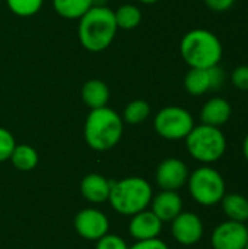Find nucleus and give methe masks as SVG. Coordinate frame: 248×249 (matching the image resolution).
<instances>
[{
    "instance_id": "obj_32",
    "label": "nucleus",
    "mask_w": 248,
    "mask_h": 249,
    "mask_svg": "<svg viewBox=\"0 0 248 249\" xmlns=\"http://www.w3.org/2000/svg\"><path fill=\"white\" fill-rule=\"evenodd\" d=\"M244 249H248V242H247V245H246V248H244Z\"/></svg>"
},
{
    "instance_id": "obj_20",
    "label": "nucleus",
    "mask_w": 248,
    "mask_h": 249,
    "mask_svg": "<svg viewBox=\"0 0 248 249\" xmlns=\"http://www.w3.org/2000/svg\"><path fill=\"white\" fill-rule=\"evenodd\" d=\"M10 160L16 169L31 171L38 163V153L29 144H16L10 155Z\"/></svg>"
},
{
    "instance_id": "obj_3",
    "label": "nucleus",
    "mask_w": 248,
    "mask_h": 249,
    "mask_svg": "<svg viewBox=\"0 0 248 249\" xmlns=\"http://www.w3.org/2000/svg\"><path fill=\"white\" fill-rule=\"evenodd\" d=\"M83 136L91 149L110 150L123 136V118L108 107L91 109L85 121Z\"/></svg>"
},
{
    "instance_id": "obj_17",
    "label": "nucleus",
    "mask_w": 248,
    "mask_h": 249,
    "mask_svg": "<svg viewBox=\"0 0 248 249\" xmlns=\"http://www.w3.org/2000/svg\"><path fill=\"white\" fill-rule=\"evenodd\" d=\"M80 95H82V101L91 109H96V108L107 107V104L110 101V89H108L107 83H104L99 79H91V80H88L82 86Z\"/></svg>"
},
{
    "instance_id": "obj_24",
    "label": "nucleus",
    "mask_w": 248,
    "mask_h": 249,
    "mask_svg": "<svg viewBox=\"0 0 248 249\" xmlns=\"http://www.w3.org/2000/svg\"><path fill=\"white\" fill-rule=\"evenodd\" d=\"M15 146H16V142H15L13 134L9 130L0 127V162L10 159V155Z\"/></svg>"
},
{
    "instance_id": "obj_6",
    "label": "nucleus",
    "mask_w": 248,
    "mask_h": 249,
    "mask_svg": "<svg viewBox=\"0 0 248 249\" xmlns=\"http://www.w3.org/2000/svg\"><path fill=\"white\" fill-rule=\"evenodd\" d=\"M187 184L193 200L205 207L219 204L227 194L224 177L209 165L200 166L194 172H191Z\"/></svg>"
},
{
    "instance_id": "obj_19",
    "label": "nucleus",
    "mask_w": 248,
    "mask_h": 249,
    "mask_svg": "<svg viewBox=\"0 0 248 249\" xmlns=\"http://www.w3.org/2000/svg\"><path fill=\"white\" fill-rule=\"evenodd\" d=\"M94 4L95 0H53L56 13L64 19H80Z\"/></svg>"
},
{
    "instance_id": "obj_14",
    "label": "nucleus",
    "mask_w": 248,
    "mask_h": 249,
    "mask_svg": "<svg viewBox=\"0 0 248 249\" xmlns=\"http://www.w3.org/2000/svg\"><path fill=\"white\" fill-rule=\"evenodd\" d=\"M152 213L164 223L172 222L183 212V200L177 191L162 190L151 201Z\"/></svg>"
},
{
    "instance_id": "obj_11",
    "label": "nucleus",
    "mask_w": 248,
    "mask_h": 249,
    "mask_svg": "<svg viewBox=\"0 0 248 249\" xmlns=\"http://www.w3.org/2000/svg\"><path fill=\"white\" fill-rule=\"evenodd\" d=\"M190 172L187 165L177 158H168L156 168V182L162 190L177 191L189 181Z\"/></svg>"
},
{
    "instance_id": "obj_9",
    "label": "nucleus",
    "mask_w": 248,
    "mask_h": 249,
    "mask_svg": "<svg viewBox=\"0 0 248 249\" xmlns=\"http://www.w3.org/2000/svg\"><path fill=\"white\" fill-rule=\"evenodd\" d=\"M248 242V231L246 223L225 220L218 225L210 238L213 249H244Z\"/></svg>"
},
{
    "instance_id": "obj_7",
    "label": "nucleus",
    "mask_w": 248,
    "mask_h": 249,
    "mask_svg": "<svg viewBox=\"0 0 248 249\" xmlns=\"http://www.w3.org/2000/svg\"><path fill=\"white\" fill-rule=\"evenodd\" d=\"M153 127L165 140H184L194 127V120L186 108L170 105L158 111L153 120Z\"/></svg>"
},
{
    "instance_id": "obj_23",
    "label": "nucleus",
    "mask_w": 248,
    "mask_h": 249,
    "mask_svg": "<svg viewBox=\"0 0 248 249\" xmlns=\"http://www.w3.org/2000/svg\"><path fill=\"white\" fill-rule=\"evenodd\" d=\"M6 3L10 12H13L16 16L29 18L39 12L44 0H6Z\"/></svg>"
},
{
    "instance_id": "obj_21",
    "label": "nucleus",
    "mask_w": 248,
    "mask_h": 249,
    "mask_svg": "<svg viewBox=\"0 0 248 249\" xmlns=\"http://www.w3.org/2000/svg\"><path fill=\"white\" fill-rule=\"evenodd\" d=\"M114 18H115L117 28L129 31V29H134L136 26H139L142 20V12L137 6L126 3V4H121L117 10H114Z\"/></svg>"
},
{
    "instance_id": "obj_27",
    "label": "nucleus",
    "mask_w": 248,
    "mask_h": 249,
    "mask_svg": "<svg viewBox=\"0 0 248 249\" xmlns=\"http://www.w3.org/2000/svg\"><path fill=\"white\" fill-rule=\"evenodd\" d=\"M203 1L212 12L224 13V12H228L235 4L237 0H203Z\"/></svg>"
},
{
    "instance_id": "obj_22",
    "label": "nucleus",
    "mask_w": 248,
    "mask_h": 249,
    "mask_svg": "<svg viewBox=\"0 0 248 249\" xmlns=\"http://www.w3.org/2000/svg\"><path fill=\"white\" fill-rule=\"evenodd\" d=\"M149 114H151L149 104L143 99H136V101H132L126 105L124 112H123V120L127 124L136 125V124L146 121Z\"/></svg>"
},
{
    "instance_id": "obj_31",
    "label": "nucleus",
    "mask_w": 248,
    "mask_h": 249,
    "mask_svg": "<svg viewBox=\"0 0 248 249\" xmlns=\"http://www.w3.org/2000/svg\"><path fill=\"white\" fill-rule=\"evenodd\" d=\"M246 226H247V231H248V220H247V222H246Z\"/></svg>"
},
{
    "instance_id": "obj_26",
    "label": "nucleus",
    "mask_w": 248,
    "mask_h": 249,
    "mask_svg": "<svg viewBox=\"0 0 248 249\" xmlns=\"http://www.w3.org/2000/svg\"><path fill=\"white\" fill-rule=\"evenodd\" d=\"M96 249H129V247L120 236L107 233L101 239H98Z\"/></svg>"
},
{
    "instance_id": "obj_30",
    "label": "nucleus",
    "mask_w": 248,
    "mask_h": 249,
    "mask_svg": "<svg viewBox=\"0 0 248 249\" xmlns=\"http://www.w3.org/2000/svg\"><path fill=\"white\" fill-rule=\"evenodd\" d=\"M137 1H140V3H143V4H153V3H156V1H159V0H137Z\"/></svg>"
},
{
    "instance_id": "obj_28",
    "label": "nucleus",
    "mask_w": 248,
    "mask_h": 249,
    "mask_svg": "<svg viewBox=\"0 0 248 249\" xmlns=\"http://www.w3.org/2000/svg\"><path fill=\"white\" fill-rule=\"evenodd\" d=\"M129 249H170L165 242H162L161 239L155 238V239H148V241H137L132 248Z\"/></svg>"
},
{
    "instance_id": "obj_25",
    "label": "nucleus",
    "mask_w": 248,
    "mask_h": 249,
    "mask_svg": "<svg viewBox=\"0 0 248 249\" xmlns=\"http://www.w3.org/2000/svg\"><path fill=\"white\" fill-rule=\"evenodd\" d=\"M231 83L238 89L248 92V64L237 66L231 73Z\"/></svg>"
},
{
    "instance_id": "obj_5",
    "label": "nucleus",
    "mask_w": 248,
    "mask_h": 249,
    "mask_svg": "<svg viewBox=\"0 0 248 249\" xmlns=\"http://www.w3.org/2000/svg\"><path fill=\"white\" fill-rule=\"evenodd\" d=\"M184 140L190 156L205 165L218 162L227 152V137L219 127L194 125Z\"/></svg>"
},
{
    "instance_id": "obj_2",
    "label": "nucleus",
    "mask_w": 248,
    "mask_h": 249,
    "mask_svg": "<svg viewBox=\"0 0 248 249\" xmlns=\"http://www.w3.org/2000/svg\"><path fill=\"white\" fill-rule=\"evenodd\" d=\"M180 54L190 69H208L221 63L224 47L216 34L209 29L196 28L181 38Z\"/></svg>"
},
{
    "instance_id": "obj_10",
    "label": "nucleus",
    "mask_w": 248,
    "mask_h": 249,
    "mask_svg": "<svg viewBox=\"0 0 248 249\" xmlns=\"http://www.w3.org/2000/svg\"><path fill=\"white\" fill-rule=\"evenodd\" d=\"M171 232L178 244L184 247H191L203 238L205 228L202 219L197 214L191 212H181L172 220Z\"/></svg>"
},
{
    "instance_id": "obj_4",
    "label": "nucleus",
    "mask_w": 248,
    "mask_h": 249,
    "mask_svg": "<svg viewBox=\"0 0 248 249\" xmlns=\"http://www.w3.org/2000/svg\"><path fill=\"white\" fill-rule=\"evenodd\" d=\"M113 209L124 216H134L151 204L152 187L139 177H130L118 182L111 181V191L108 197Z\"/></svg>"
},
{
    "instance_id": "obj_12",
    "label": "nucleus",
    "mask_w": 248,
    "mask_h": 249,
    "mask_svg": "<svg viewBox=\"0 0 248 249\" xmlns=\"http://www.w3.org/2000/svg\"><path fill=\"white\" fill-rule=\"evenodd\" d=\"M77 233L88 241H98L108 233L110 222L107 216L96 209H85L75 217Z\"/></svg>"
},
{
    "instance_id": "obj_13",
    "label": "nucleus",
    "mask_w": 248,
    "mask_h": 249,
    "mask_svg": "<svg viewBox=\"0 0 248 249\" xmlns=\"http://www.w3.org/2000/svg\"><path fill=\"white\" fill-rule=\"evenodd\" d=\"M232 107L228 99L222 96H213L205 102L200 109V121L202 124L212 127H222L231 120Z\"/></svg>"
},
{
    "instance_id": "obj_16",
    "label": "nucleus",
    "mask_w": 248,
    "mask_h": 249,
    "mask_svg": "<svg viewBox=\"0 0 248 249\" xmlns=\"http://www.w3.org/2000/svg\"><path fill=\"white\" fill-rule=\"evenodd\" d=\"M111 191V181L99 174H89L80 182L82 196L91 203H104L108 200Z\"/></svg>"
},
{
    "instance_id": "obj_29",
    "label": "nucleus",
    "mask_w": 248,
    "mask_h": 249,
    "mask_svg": "<svg viewBox=\"0 0 248 249\" xmlns=\"http://www.w3.org/2000/svg\"><path fill=\"white\" fill-rule=\"evenodd\" d=\"M243 153H244V158L248 162V133L247 136L244 137V142H243Z\"/></svg>"
},
{
    "instance_id": "obj_15",
    "label": "nucleus",
    "mask_w": 248,
    "mask_h": 249,
    "mask_svg": "<svg viewBox=\"0 0 248 249\" xmlns=\"http://www.w3.org/2000/svg\"><path fill=\"white\" fill-rule=\"evenodd\" d=\"M162 231V222L152 212H140L133 216L129 225L130 235L137 241L155 239Z\"/></svg>"
},
{
    "instance_id": "obj_18",
    "label": "nucleus",
    "mask_w": 248,
    "mask_h": 249,
    "mask_svg": "<svg viewBox=\"0 0 248 249\" xmlns=\"http://www.w3.org/2000/svg\"><path fill=\"white\" fill-rule=\"evenodd\" d=\"M222 212L228 220L246 223L248 220V198L243 194L231 193L225 194L221 200Z\"/></svg>"
},
{
    "instance_id": "obj_8",
    "label": "nucleus",
    "mask_w": 248,
    "mask_h": 249,
    "mask_svg": "<svg viewBox=\"0 0 248 249\" xmlns=\"http://www.w3.org/2000/svg\"><path fill=\"white\" fill-rule=\"evenodd\" d=\"M225 82V71L218 64L208 69H190L184 76V88L191 96H202L221 89Z\"/></svg>"
},
{
    "instance_id": "obj_1",
    "label": "nucleus",
    "mask_w": 248,
    "mask_h": 249,
    "mask_svg": "<svg viewBox=\"0 0 248 249\" xmlns=\"http://www.w3.org/2000/svg\"><path fill=\"white\" fill-rule=\"evenodd\" d=\"M117 29L114 10L107 6H92L79 19L77 36L85 50L101 53L111 45Z\"/></svg>"
}]
</instances>
